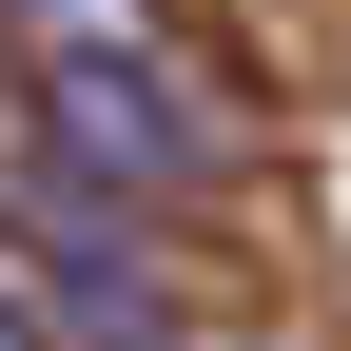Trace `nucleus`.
I'll list each match as a JSON object with an SVG mask.
<instances>
[{"label": "nucleus", "mask_w": 351, "mask_h": 351, "mask_svg": "<svg viewBox=\"0 0 351 351\" xmlns=\"http://www.w3.org/2000/svg\"><path fill=\"white\" fill-rule=\"evenodd\" d=\"M20 20H39V117H59V156H78V176L176 195V176L215 156V117L176 98V59H156L137 0H20Z\"/></svg>", "instance_id": "obj_1"}, {"label": "nucleus", "mask_w": 351, "mask_h": 351, "mask_svg": "<svg viewBox=\"0 0 351 351\" xmlns=\"http://www.w3.org/2000/svg\"><path fill=\"white\" fill-rule=\"evenodd\" d=\"M0 351H39V332H20V293H0Z\"/></svg>", "instance_id": "obj_2"}]
</instances>
